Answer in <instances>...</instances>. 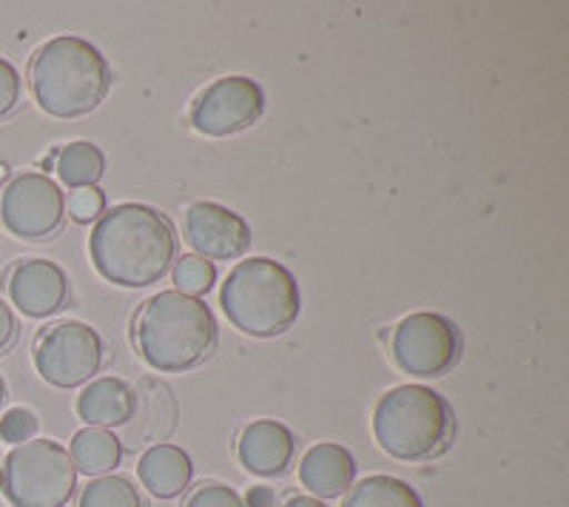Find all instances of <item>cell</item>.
Returning <instances> with one entry per match:
<instances>
[{
    "label": "cell",
    "mask_w": 569,
    "mask_h": 507,
    "mask_svg": "<svg viewBox=\"0 0 569 507\" xmlns=\"http://www.w3.org/2000/svg\"><path fill=\"white\" fill-rule=\"evenodd\" d=\"M89 254L94 271L120 288L160 282L177 260V235L169 217L142 202H120L91 228Z\"/></svg>",
    "instance_id": "1"
},
{
    "label": "cell",
    "mask_w": 569,
    "mask_h": 507,
    "mask_svg": "<svg viewBox=\"0 0 569 507\" xmlns=\"http://www.w3.org/2000/svg\"><path fill=\"white\" fill-rule=\"evenodd\" d=\"M131 342L151 371L182 374L211 357L217 319L200 297L160 291L149 297L131 322Z\"/></svg>",
    "instance_id": "2"
},
{
    "label": "cell",
    "mask_w": 569,
    "mask_h": 507,
    "mask_svg": "<svg viewBox=\"0 0 569 507\" xmlns=\"http://www.w3.org/2000/svg\"><path fill=\"white\" fill-rule=\"evenodd\" d=\"M29 86L46 115L60 120L91 115L111 89L109 60L98 46L74 34L46 40L29 63Z\"/></svg>",
    "instance_id": "3"
},
{
    "label": "cell",
    "mask_w": 569,
    "mask_h": 507,
    "mask_svg": "<svg viewBox=\"0 0 569 507\" xmlns=\"http://www.w3.org/2000/svg\"><path fill=\"white\" fill-rule=\"evenodd\" d=\"M220 306L228 322L248 337L271 339L299 319V282L282 262L251 257L231 268L220 288Z\"/></svg>",
    "instance_id": "4"
},
{
    "label": "cell",
    "mask_w": 569,
    "mask_h": 507,
    "mask_svg": "<svg viewBox=\"0 0 569 507\" xmlns=\"http://www.w3.org/2000/svg\"><path fill=\"white\" fill-rule=\"evenodd\" d=\"M453 434V408L427 385H399L373 408L376 443L401 463H425L445 454Z\"/></svg>",
    "instance_id": "5"
},
{
    "label": "cell",
    "mask_w": 569,
    "mask_h": 507,
    "mask_svg": "<svg viewBox=\"0 0 569 507\" xmlns=\"http://www.w3.org/2000/svg\"><path fill=\"white\" fill-rule=\"evenodd\" d=\"M74 488L78 470L54 439L14 445L0 465V494L12 507H66Z\"/></svg>",
    "instance_id": "6"
},
{
    "label": "cell",
    "mask_w": 569,
    "mask_h": 507,
    "mask_svg": "<svg viewBox=\"0 0 569 507\" xmlns=\"http://www.w3.org/2000/svg\"><path fill=\"white\" fill-rule=\"evenodd\" d=\"M106 348L100 334L78 319H60L34 337L32 362L40 379L54 388H78L103 368Z\"/></svg>",
    "instance_id": "7"
},
{
    "label": "cell",
    "mask_w": 569,
    "mask_h": 507,
    "mask_svg": "<svg viewBox=\"0 0 569 507\" xmlns=\"http://www.w3.org/2000/svg\"><path fill=\"white\" fill-rule=\"evenodd\" d=\"M390 357L396 368L410 377H445L461 359V334L441 314L416 311L393 328Z\"/></svg>",
    "instance_id": "8"
},
{
    "label": "cell",
    "mask_w": 569,
    "mask_h": 507,
    "mask_svg": "<svg viewBox=\"0 0 569 507\" xmlns=\"http://www.w3.org/2000/svg\"><path fill=\"white\" fill-rule=\"evenodd\" d=\"M66 197L52 177L23 171L0 191V222L23 242L52 240L63 228Z\"/></svg>",
    "instance_id": "9"
},
{
    "label": "cell",
    "mask_w": 569,
    "mask_h": 507,
    "mask_svg": "<svg viewBox=\"0 0 569 507\" xmlns=\"http://www.w3.org/2000/svg\"><path fill=\"white\" fill-rule=\"evenodd\" d=\"M262 111H266L262 86L246 74H228V78L213 80L197 95L188 120L200 135L228 137L251 129L262 118Z\"/></svg>",
    "instance_id": "10"
},
{
    "label": "cell",
    "mask_w": 569,
    "mask_h": 507,
    "mask_svg": "<svg viewBox=\"0 0 569 507\" xmlns=\"http://www.w3.org/2000/svg\"><path fill=\"white\" fill-rule=\"evenodd\" d=\"M182 240L202 260H237L251 248V226L246 217L220 202H194L182 217Z\"/></svg>",
    "instance_id": "11"
},
{
    "label": "cell",
    "mask_w": 569,
    "mask_h": 507,
    "mask_svg": "<svg viewBox=\"0 0 569 507\" xmlns=\"http://www.w3.org/2000/svg\"><path fill=\"white\" fill-rule=\"evenodd\" d=\"M7 291L12 306L32 319L58 314L69 299V277L63 268L43 257L20 260L7 277Z\"/></svg>",
    "instance_id": "12"
},
{
    "label": "cell",
    "mask_w": 569,
    "mask_h": 507,
    "mask_svg": "<svg viewBox=\"0 0 569 507\" xmlns=\"http://www.w3.org/2000/svg\"><path fill=\"white\" fill-rule=\"evenodd\" d=\"M293 450H297V439L291 428L277 419H257L242 430L237 443L242 468L266 479L288 470V465L293 463Z\"/></svg>",
    "instance_id": "13"
},
{
    "label": "cell",
    "mask_w": 569,
    "mask_h": 507,
    "mask_svg": "<svg viewBox=\"0 0 569 507\" xmlns=\"http://www.w3.org/2000/svg\"><path fill=\"white\" fill-rule=\"evenodd\" d=\"M356 479V459L348 448L337 443L313 445L299 463V481L313 494V499H337L348 494Z\"/></svg>",
    "instance_id": "14"
},
{
    "label": "cell",
    "mask_w": 569,
    "mask_h": 507,
    "mask_svg": "<svg viewBox=\"0 0 569 507\" xmlns=\"http://www.w3.org/2000/svg\"><path fill=\"white\" fill-rule=\"evenodd\" d=\"M137 414V394L129 382L117 377L91 379L78 397V417L89 428H117L129 425Z\"/></svg>",
    "instance_id": "15"
},
{
    "label": "cell",
    "mask_w": 569,
    "mask_h": 507,
    "mask_svg": "<svg viewBox=\"0 0 569 507\" xmlns=\"http://www.w3.org/2000/svg\"><path fill=\"white\" fill-rule=\"evenodd\" d=\"M137 476H140L142 488L149 490L157 499H174L191 485L194 465L191 456L177 445H151L137 463Z\"/></svg>",
    "instance_id": "16"
},
{
    "label": "cell",
    "mask_w": 569,
    "mask_h": 507,
    "mask_svg": "<svg viewBox=\"0 0 569 507\" xmlns=\"http://www.w3.org/2000/svg\"><path fill=\"white\" fill-rule=\"evenodd\" d=\"M71 463L74 470L89 476H103L123 459V443L106 428H83L71 436Z\"/></svg>",
    "instance_id": "17"
},
{
    "label": "cell",
    "mask_w": 569,
    "mask_h": 507,
    "mask_svg": "<svg viewBox=\"0 0 569 507\" xmlns=\"http://www.w3.org/2000/svg\"><path fill=\"white\" fill-rule=\"evenodd\" d=\"M54 171L69 189H94L106 175V157L89 140H78L54 151Z\"/></svg>",
    "instance_id": "18"
},
{
    "label": "cell",
    "mask_w": 569,
    "mask_h": 507,
    "mask_svg": "<svg viewBox=\"0 0 569 507\" xmlns=\"http://www.w3.org/2000/svg\"><path fill=\"white\" fill-rule=\"evenodd\" d=\"M342 507H425V501L408 481L376 474L350 485Z\"/></svg>",
    "instance_id": "19"
},
{
    "label": "cell",
    "mask_w": 569,
    "mask_h": 507,
    "mask_svg": "<svg viewBox=\"0 0 569 507\" xmlns=\"http://www.w3.org/2000/svg\"><path fill=\"white\" fill-rule=\"evenodd\" d=\"M78 507H146V501L126 476L109 474L86 485Z\"/></svg>",
    "instance_id": "20"
},
{
    "label": "cell",
    "mask_w": 569,
    "mask_h": 507,
    "mask_svg": "<svg viewBox=\"0 0 569 507\" xmlns=\"http://www.w3.org/2000/svg\"><path fill=\"white\" fill-rule=\"evenodd\" d=\"M174 282H177V291L180 294H188V297H200V294L211 291L213 282H217V268H213V262L197 257V254H188V257L177 260Z\"/></svg>",
    "instance_id": "21"
},
{
    "label": "cell",
    "mask_w": 569,
    "mask_h": 507,
    "mask_svg": "<svg viewBox=\"0 0 569 507\" xmlns=\"http://www.w3.org/2000/svg\"><path fill=\"white\" fill-rule=\"evenodd\" d=\"M38 434V417L27 408H12L0 419V439L12 445L29 443Z\"/></svg>",
    "instance_id": "22"
},
{
    "label": "cell",
    "mask_w": 569,
    "mask_h": 507,
    "mask_svg": "<svg viewBox=\"0 0 569 507\" xmlns=\"http://www.w3.org/2000/svg\"><path fill=\"white\" fill-rule=\"evenodd\" d=\"M20 95H23V80L20 72L9 63L7 58H0V120L9 118L20 106Z\"/></svg>",
    "instance_id": "23"
},
{
    "label": "cell",
    "mask_w": 569,
    "mask_h": 507,
    "mask_svg": "<svg viewBox=\"0 0 569 507\" xmlns=\"http://www.w3.org/2000/svg\"><path fill=\"white\" fill-rule=\"evenodd\" d=\"M182 507H242V499L228 485L211 481V485H200L194 494L188 496Z\"/></svg>",
    "instance_id": "24"
},
{
    "label": "cell",
    "mask_w": 569,
    "mask_h": 507,
    "mask_svg": "<svg viewBox=\"0 0 569 507\" xmlns=\"http://www.w3.org/2000/svg\"><path fill=\"white\" fill-rule=\"evenodd\" d=\"M69 211L78 222H91L98 220L106 211V197L103 191L94 186V189H78L69 197Z\"/></svg>",
    "instance_id": "25"
},
{
    "label": "cell",
    "mask_w": 569,
    "mask_h": 507,
    "mask_svg": "<svg viewBox=\"0 0 569 507\" xmlns=\"http://www.w3.org/2000/svg\"><path fill=\"white\" fill-rule=\"evenodd\" d=\"M18 339V319H14L12 308L0 299V354H7Z\"/></svg>",
    "instance_id": "26"
},
{
    "label": "cell",
    "mask_w": 569,
    "mask_h": 507,
    "mask_svg": "<svg viewBox=\"0 0 569 507\" xmlns=\"http://www.w3.org/2000/svg\"><path fill=\"white\" fill-rule=\"evenodd\" d=\"M248 505H251V507H273V494L268 488H251V494H248Z\"/></svg>",
    "instance_id": "27"
},
{
    "label": "cell",
    "mask_w": 569,
    "mask_h": 507,
    "mask_svg": "<svg viewBox=\"0 0 569 507\" xmlns=\"http://www.w3.org/2000/svg\"><path fill=\"white\" fill-rule=\"evenodd\" d=\"M284 507H328V505L319 499H313V496H293V499L284 501Z\"/></svg>",
    "instance_id": "28"
},
{
    "label": "cell",
    "mask_w": 569,
    "mask_h": 507,
    "mask_svg": "<svg viewBox=\"0 0 569 507\" xmlns=\"http://www.w3.org/2000/svg\"><path fill=\"white\" fill-rule=\"evenodd\" d=\"M3 402H7V382L0 377V408H3Z\"/></svg>",
    "instance_id": "29"
},
{
    "label": "cell",
    "mask_w": 569,
    "mask_h": 507,
    "mask_svg": "<svg viewBox=\"0 0 569 507\" xmlns=\"http://www.w3.org/2000/svg\"><path fill=\"white\" fill-rule=\"evenodd\" d=\"M7 175H9V169L3 163H0V180H3V177H7Z\"/></svg>",
    "instance_id": "30"
}]
</instances>
